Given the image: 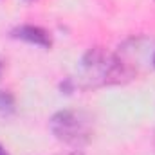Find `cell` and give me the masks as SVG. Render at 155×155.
<instances>
[{
  "label": "cell",
  "instance_id": "cell-1",
  "mask_svg": "<svg viewBox=\"0 0 155 155\" xmlns=\"http://www.w3.org/2000/svg\"><path fill=\"white\" fill-rule=\"evenodd\" d=\"M134 74L135 69L119 54H114L103 47H92L83 54L78 74L71 78L69 83L81 90H88L128 81L134 78Z\"/></svg>",
  "mask_w": 155,
  "mask_h": 155
},
{
  "label": "cell",
  "instance_id": "cell-8",
  "mask_svg": "<svg viewBox=\"0 0 155 155\" xmlns=\"http://www.w3.org/2000/svg\"><path fill=\"white\" fill-rule=\"evenodd\" d=\"M152 63H153V67H155V54H153V60H152Z\"/></svg>",
  "mask_w": 155,
  "mask_h": 155
},
{
  "label": "cell",
  "instance_id": "cell-2",
  "mask_svg": "<svg viewBox=\"0 0 155 155\" xmlns=\"http://www.w3.org/2000/svg\"><path fill=\"white\" fill-rule=\"evenodd\" d=\"M51 132L54 137L65 144L79 146L85 144L92 135V123L83 112L61 110L51 119Z\"/></svg>",
  "mask_w": 155,
  "mask_h": 155
},
{
  "label": "cell",
  "instance_id": "cell-6",
  "mask_svg": "<svg viewBox=\"0 0 155 155\" xmlns=\"http://www.w3.org/2000/svg\"><path fill=\"white\" fill-rule=\"evenodd\" d=\"M2 71H4V65H2V61H0V76H2Z\"/></svg>",
  "mask_w": 155,
  "mask_h": 155
},
{
  "label": "cell",
  "instance_id": "cell-4",
  "mask_svg": "<svg viewBox=\"0 0 155 155\" xmlns=\"http://www.w3.org/2000/svg\"><path fill=\"white\" fill-rule=\"evenodd\" d=\"M13 107H15V99L9 92H0V112L2 114H7V112H13Z\"/></svg>",
  "mask_w": 155,
  "mask_h": 155
},
{
  "label": "cell",
  "instance_id": "cell-5",
  "mask_svg": "<svg viewBox=\"0 0 155 155\" xmlns=\"http://www.w3.org/2000/svg\"><path fill=\"white\" fill-rule=\"evenodd\" d=\"M0 155H9L5 150H4V146H2V144H0Z\"/></svg>",
  "mask_w": 155,
  "mask_h": 155
},
{
  "label": "cell",
  "instance_id": "cell-7",
  "mask_svg": "<svg viewBox=\"0 0 155 155\" xmlns=\"http://www.w3.org/2000/svg\"><path fill=\"white\" fill-rule=\"evenodd\" d=\"M67 155H81V153H78V152H72V153H67Z\"/></svg>",
  "mask_w": 155,
  "mask_h": 155
},
{
  "label": "cell",
  "instance_id": "cell-3",
  "mask_svg": "<svg viewBox=\"0 0 155 155\" xmlns=\"http://www.w3.org/2000/svg\"><path fill=\"white\" fill-rule=\"evenodd\" d=\"M13 36L18 40H24L27 43H33V45H38V47H43V49H49L52 45V40H51V35L41 29L38 25H20L13 31Z\"/></svg>",
  "mask_w": 155,
  "mask_h": 155
}]
</instances>
